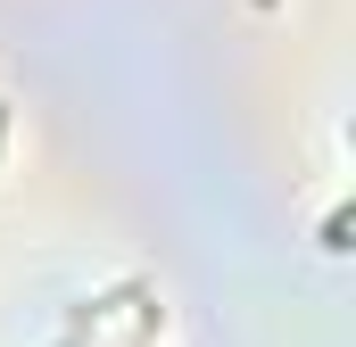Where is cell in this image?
<instances>
[{"mask_svg": "<svg viewBox=\"0 0 356 347\" xmlns=\"http://www.w3.org/2000/svg\"><path fill=\"white\" fill-rule=\"evenodd\" d=\"M0 133H8V99H0Z\"/></svg>", "mask_w": 356, "mask_h": 347, "instance_id": "1", "label": "cell"}]
</instances>
